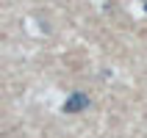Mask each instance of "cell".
Wrapping results in <instances>:
<instances>
[{
	"label": "cell",
	"instance_id": "1",
	"mask_svg": "<svg viewBox=\"0 0 147 138\" xmlns=\"http://www.w3.org/2000/svg\"><path fill=\"white\" fill-rule=\"evenodd\" d=\"M86 108H89V94H83V91H72L64 99V113H81Z\"/></svg>",
	"mask_w": 147,
	"mask_h": 138
}]
</instances>
